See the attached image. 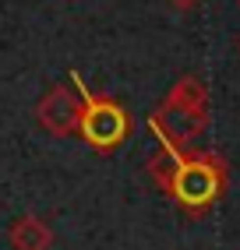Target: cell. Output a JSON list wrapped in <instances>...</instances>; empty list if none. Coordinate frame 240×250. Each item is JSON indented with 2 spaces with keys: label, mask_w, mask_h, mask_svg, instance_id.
<instances>
[{
  "label": "cell",
  "mask_w": 240,
  "mask_h": 250,
  "mask_svg": "<svg viewBox=\"0 0 240 250\" xmlns=\"http://www.w3.org/2000/svg\"><path fill=\"white\" fill-rule=\"evenodd\" d=\"M36 120L46 134L53 138H67V134H78V120H81V99L74 88L67 85H53L46 88L43 99L36 103Z\"/></svg>",
  "instance_id": "obj_4"
},
{
  "label": "cell",
  "mask_w": 240,
  "mask_h": 250,
  "mask_svg": "<svg viewBox=\"0 0 240 250\" xmlns=\"http://www.w3.org/2000/svg\"><path fill=\"white\" fill-rule=\"evenodd\" d=\"M230 183V166L219 152H187L177 162L173 187H169V201L184 208L187 215H205Z\"/></svg>",
  "instance_id": "obj_1"
},
{
  "label": "cell",
  "mask_w": 240,
  "mask_h": 250,
  "mask_svg": "<svg viewBox=\"0 0 240 250\" xmlns=\"http://www.w3.org/2000/svg\"><path fill=\"white\" fill-rule=\"evenodd\" d=\"M11 250H49L53 247V229H49L39 215H22L7 229Z\"/></svg>",
  "instance_id": "obj_5"
},
{
  "label": "cell",
  "mask_w": 240,
  "mask_h": 250,
  "mask_svg": "<svg viewBox=\"0 0 240 250\" xmlns=\"http://www.w3.org/2000/svg\"><path fill=\"white\" fill-rule=\"evenodd\" d=\"M169 4H173L177 11H191V7H198L201 0H169Z\"/></svg>",
  "instance_id": "obj_7"
},
{
  "label": "cell",
  "mask_w": 240,
  "mask_h": 250,
  "mask_svg": "<svg viewBox=\"0 0 240 250\" xmlns=\"http://www.w3.org/2000/svg\"><path fill=\"white\" fill-rule=\"evenodd\" d=\"M163 109L169 116H180L184 120L180 130L194 141L201 130L209 127V85H205L201 78H194V74L177 78L173 88H169L166 99H163Z\"/></svg>",
  "instance_id": "obj_3"
},
{
  "label": "cell",
  "mask_w": 240,
  "mask_h": 250,
  "mask_svg": "<svg viewBox=\"0 0 240 250\" xmlns=\"http://www.w3.org/2000/svg\"><path fill=\"white\" fill-rule=\"evenodd\" d=\"M71 81L78 85V99H81V120H78V138L99 155H110L117 152L120 145L131 138V113L120 99L106 95V92H92L89 85L81 81V74L74 71Z\"/></svg>",
  "instance_id": "obj_2"
},
{
  "label": "cell",
  "mask_w": 240,
  "mask_h": 250,
  "mask_svg": "<svg viewBox=\"0 0 240 250\" xmlns=\"http://www.w3.org/2000/svg\"><path fill=\"white\" fill-rule=\"evenodd\" d=\"M177 162H180V159H173L169 152H163V148H159V152L148 159V176L159 183V190H163L166 197H169V187H173V173H177Z\"/></svg>",
  "instance_id": "obj_6"
},
{
  "label": "cell",
  "mask_w": 240,
  "mask_h": 250,
  "mask_svg": "<svg viewBox=\"0 0 240 250\" xmlns=\"http://www.w3.org/2000/svg\"><path fill=\"white\" fill-rule=\"evenodd\" d=\"M237 53H240V42H237Z\"/></svg>",
  "instance_id": "obj_8"
}]
</instances>
